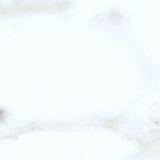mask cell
<instances>
[{
	"instance_id": "6da1fadb",
	"label": "cell",
	"mask_w": 160,
	"mask_h": 160,
	"mask_svg": "<svg viewBox=\"0 0 160 160\" xmlns=\"http://www.w3.org/2000/svg\"><path fill=\"white\" fill-rule=\"evenodd\" d=\"M1 111H0V114H1Z\"/></svg>"
}]
</instances>
